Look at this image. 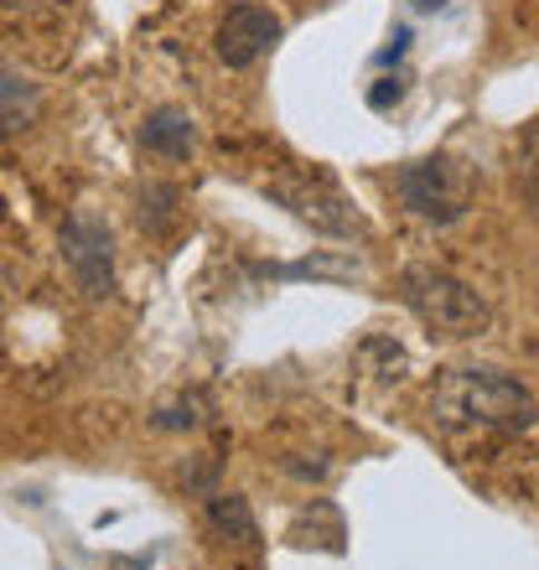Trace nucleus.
<instances>
[{
  "label": "nucleus",
  "instance_id": "obj_13",
  "mask_svg": "<svg viewBox=\"0 0 539 570\" xmlns=\"http://www.w3.org/2000/svg\"><path fill=\"white\" fill-rule=\"evenodd\" d=\"M197 410H203V400H197V394H187V400H177V405L156 410V415H150V425H156V431H187V425H197Z\"/></svg>",
  "mask_w": 539,
  "mask_h": 570
},
{
  "label": "nucleus",
  "instance_id": "obj_9",
  "mask_svg": "<svg viewBox=\"0 0 539 570\" xmlns=\"http://www.w3.org/2000/svg\"><path fill=\"white\" fill-rule=\"evenodd\" d=\"M291 544H316V550H327V556H343L347 550L343 509H337L332 498H312V503L296 513V524H291Z\"/></svg>",
  "mask_w": 539,
  "mask_h": 570
},
{
  "label": "nucleus",
  "instance_id": "obj_1",
  "mask_svg": "<svg viewBox=\"0 0 539 570\" xmlns=\"http://www.w3.org/2000/svg\"><path fill=\"white\" fill-rule=\"evenodd\" d=\"M431 415L447 431H498L519 435L535 425V394L503 368H451L431 394Z\"/></svg>",
  "mask_w": 539,
  "mask_h": 570
},
{
  "label": "nucleus",
  "instance_id": "obj_8",
  "mask_svg": "<svg viewBox=\"0 0 539 570\" xmlns=\"http://www.w3.org/2000/svg\"><path fill=\"white\" fill-rule=\"evenodd\" d=\"M259 275L270 281H363V259L353 249H316L306 259H291V265H259Z\"/></svg>",
  "mask_w": 539,
  "mask_h": 570
},
{
  "label": "nucleus",
  "instance_id": "obj_17",
  "mask_svg": "<svg viewBox=\"0 0 539 570\" xmlns=\"http://www.w3.org/2000/svg\"><path fill=\"white\" fill-rule=\"evenodd\" d=\"M410 6H415V11H425V16H431V11H447L451 0H410Z\"/></svg>",
  "mask_w": 539,
  "mask_h": 570
},
{
  "label": "nucleus",
  "instance_id": "obj_7",
  "mask_svg": "<svg viewBox=\"0 0 539 570\" xmlns=\"http://www.w3.org/2000/svg\"><path fill=\"white\" fill-rule=\"evenodd\" d=\"M140 146H146L150 156H166V161H182V156H193V146H197L193 115H187V109H177V105L150 109L146 125H140Z\"/></svg>",
  "mask_w": 539,
  "mask_h": 570
},
{
  "label": "nucleus",
  "instance_id": "obj_5",
  "mask_svg": "<svg viewBox=\"0 0 539 570\" xmlns=\"http://www.w3.org/2000/svg\"><path fill=\"white\" fill-rule=\"evenodd\" d=\"M281 16L265 11V6H234V11L218 21V37H213V47H218V58L228 62V68H249V62H259L270 52V47L281 42Z\"/></svg>",
  "mask_w": 539,
  "mask_h": 570
},
{
  "label": "nucleus",
  "instance_id": "obj_10",
  "mask_svg": "<svg viewBox=\"0 0 539 570\" xmlns=\"http://www.w3.org/2000/svg\"><path fill=\"white\" fill-rule=\"evenodd\" d=\"M208 529L218 540L239 544V550H259V524H255V509H249V498L239 493H213L208 509H203Z\"/></svg>",
  "mask_w": 539,
  "mask_h": 570
},
{
  "label": "nucleus",
  "instance_id": "obj_3",
  "mask_svg": "<svg viewBox=\"0 0 539 570\" xmlns=\"http://www.w3.org/2000/svg\"><path fill=\"white\" fill-rule=\"evenodd\" d=\"M394 193H400V203L415 213V218L447 228V224H457L467 213V203H472V171L457 166L451 156H420V161L394 171Z\"/></svg>",
  "mask_w": 539,
  "mask_h": 570
},
{
  "label": "nucleus",
  "instance_id": "obj_6",
  "mask_svg": "<svg viewBox=\"0 0 539 570\" xmlns=\"http://www.w3.org/2000/svg\"><path fill=\"white\" fill-rule=\"evenodd\" d=\"M275 197H281L285 208L296 213L301 224L322 228V234H353L359 228V213H353V203H347L332 181H316V187H275Z\"/></svg>",
  "mask_w": 539,
  "mask_h": 570
},
{
  "label": "nucleus",
  "instance_id": "obj_16",
  "mask_svg": "<svg viewBox=\"0 0 539 570\" xmlns=\"http://www.w3.org/2000/svg\"><path fill=\"white\" fill-rule=\"evenodd\" d=\"M525 187H529V197L539 203V140H535V150H529V161H525Z\"/></svg>",
  "mask_w": 539,
  "mask_h": 570
},
{
  "label": "nucleus",
  "instance_id": "obj_14",
  "mask_svg": "<svg viewBox=\"0 0 539 570\" xmlns=\"http://www.w3.org/2000/svg\"><path fill=\"white\" fill-rule=\"evenodd\" d=\"M404 89H410V78H404V73L379 78L374 89H369V109H379V115H384V109H394L404 99Z\"/></svg>",
  "mask_w": 539,
  "mask_h": 570
},
{
  "label": "nucleus",
  "instance_id": "obj_15",
  "mask_svg": "<svg viewBox=\"0 0 539 570\" xmlns=\"http://www.w3.org/2000/svg\"><path fill=\"white\" fill-rule=\"evenodd\" d=\"M404 52H410V27H394V37H390V47H384V52H379V68H390V62H400Z\"/></svg>",
  "mask_w": 539,
  "mask_h": 570
},
{
  "label": "nucleus",
  "instance_id": "obj_12",
  "mask_svg": "<svg viewBox=\"0 0 539 570\" xmlns=\"http://www.w3.org/2000/svg\"><path fill=\"white\" fill-rule=\"evenodd\" d=\"M31 115H37V94H31V83L16 68H6V130L31 125Z\"/></svg>",
  "mask_w": 539,
  "mask_h": 570
},
{
  "label": "nucleus",
  "instance_id": "obj_2",
  "mask_svg": "<svg viewBox=\"0 0 539 570\" xmlns=\"http://www.w3.org/2000/svg\"><path fill=\"white\" fill-rule=\"evenodd\" d=\"M404 306L431 332H447V337H478L493 322L488 301L472 285L447 271H435V265H410L404 271Z\"/></svg>",
  "mask_w": 539,
  "mask_h": 570
},
{
  "label": "nucleus",
  "instance_id": "obj_11",
  "mask_svg": "<svg viewBox=\"0 0 539 570\" xmlns=\"http://www.w3.org/2000/svg\"><path fill=\"white\" fill-rule=\"evenodd\" d=\"M177 208H182L177 187H166V181H146V187H140V224H146L150 234H171Z\"/></svg>",
  "mask_w": 539,
  "mask_h": 570
},
{
  "label": "nucleus",
  "instance_id": "obj_4",
  "mask_svg": "<svg viewBox=\"0 0 539 570\" xmlns=\"http://www.w3.org/2000/svg\"><path fill=\"white\" fill-rule=\"evenodd\" d=\"M58 244H62V259H68V271H74L84 296L99 301L115 291V234H109L105 218H94V213L62 218Z\"/></svg>",
  "mask_w": 539,
  "mask_h": 570
}]
</instances>
